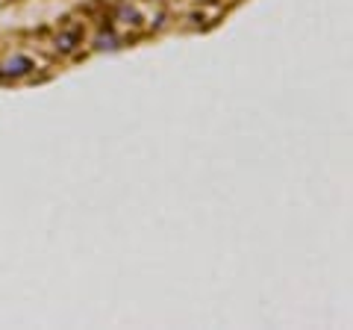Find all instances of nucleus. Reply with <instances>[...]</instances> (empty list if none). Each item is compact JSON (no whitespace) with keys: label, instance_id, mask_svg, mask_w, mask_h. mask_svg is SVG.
<instances>
[{"label":"nucleus","instance_id":"obj_1","mask_svg":"<svg viewBox=\"0 0 353 330\" xmlns=\"http://www.w3.org/2000/svg\"><path fill=\"white\" fill-rule=\"evenodd\" d=\"M30 68H32V59L15 57V59H9L3 65V77H24V74H30Z\"/></svg>","mask_w":353,"mask_h":330}]
</instances>
